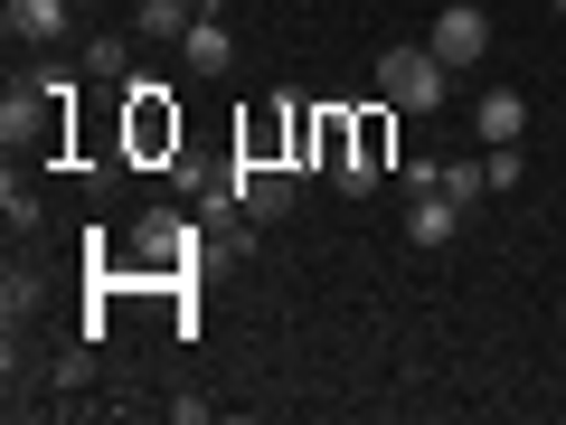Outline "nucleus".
<instances>
[{
  "label": "nucleus",
  "mask_w": 566,
  "mask_h": 425,
  "mask_svg": "<svg viewBox=\"0 0 566 425\" xmlns=\"http://www.w3.org/2000/svg\"><path fill=\"white\" fill-rule=\"evenodd\" d=\"M444 85H453V66L434 58V48H387V58H378V95L397 104V114H434Z\"/></svg>",
  "instance_id": "nucleus-1"
},
{
  "label": "nucleus",
  "mask_w": 566,
  "mask_h": 425,
  "mask_svg": "<svg viewBox=\"0 0 566 425\" xmlns=\"http://www.w3.org/2000/svg\"><path fill=\"white\" fill-rule=\"evenodd\" d=\"M123 95H133V152H180V114H170V85L133 76Z\"/></svg>",
  "instance_id": "nucleus-2"
},
{
  "label": "nucleus",
  "mask_w": 566,
  "mask_h": 425,
  "mask_svg": "<svg viewBox=\"0 0 566 425\" xmlns=\"http://www.w3.org/2000/svg\"><path fill=\"white\" fill-rule=\"evenodd\" d=\"M424 48H434V58H444L453 76H463V66L491 48V20L472 10V0H453V10H434V39H424Z\"/></svg>",
  "instance_id": "nucleus-3"
},
{
  "label": "nucleus",
  "mask_w": 566,
  "mask_h": 425,
  "mask_svg": "<svg viewBox=\"0 0 566 425\" xmlns=\"http://www.w3.org/2000/svg\"><path fill=\"white\" fill-rule=\"evenodd\" d=\"M227 180H237L245 218H283V208H293V170H283V162H237Z\"/></svg>",
  "instance_id": "nucleus-4"
},
{
  "label": "nucleus",
  "mask_w": 566,
  "mask_h": 425,
  "mask_svg": "<svg viewBox=\"0 0 566 425\" xmlns=\"http://www.w3.org/2000/svg\"><path fill=\"white\" fill-rule=\"evenodd\" d=\"M66 20H76L66 0H10V10H0V29H10L20 48H57V39H66Z\"/></svg>",
  "instance_id": "nucleus-5"
},
{
  "label": "nucleus",
  "mask_w": 566,
  "mask_h": 425,
  "mask_svg": "<svg viewBox=\"0 0 566 425\" xmlns=\"http://www.w3.org/2000/svg\"><path fill=\"white\" fill-rule=\"evenodd\" d=\"M180 66H189V76H227V66H237V39H227V20H189Z\"/></svg>",
  "instance_id": "nucleus-6"
},
{
  "label": "nucleus",
  "mask_w": 566,
  "mask_h": 425,
  "mask_svg": "<svg viewBox=\"0 0 566 425\" xmlns=\"http://www.w3.org/2000/svg\"><path fill=\"white\" fill-rule=\"evenodd\" d=\"M453 227H463V208H453L444 189H424V199L406 208V246H453Z\"/></svg>",
  "instance_id": "nucleus-7"
},
{
  "label": "nucleus",
  "mask_w": 566,
  "mask_h": 425,
  "mask_svg": "<svg viewBox=\"0 0 566 425\" xmlns=\"http://www.w3.org/2000/svg\"><path fill=\"white\" fill-rule=\"evenodd\" d=\"M472 133H482V152H491V142H520L528 133V104L520 95H472Z\"/></svg>",
  "instance_id": "nucleus-8"
},
{
  "label": "nucleus",
  "mask_w": 566,
  "mask_h": 425,
  "mask_svg": "<svg viewBox=\"0 0 566 425\" xmlns=\"http://www.w3.org/2000/svg\"><path fill=\"white\" fill-rule=\"evenodd\" d=\"M85 76L95 85H133V39H85Z\"/></svg>",
  "instance_id": "nucleus-9"
},
{
  "label": "nucleus",
  "mask_w": 566,
  "mask_h": 425,
  "mask_svg": "<svg viewBox=\"0 0 566 425\" xmlns=\"http://www.w3.org/2000/svg\"><path fill=\"white\" fill-rule=\"evenodd\" d=\"M189 20H199L189 0H142V10H133V29H142V39H189Z\"/></svg>",
  "instance_id": "nucleus-10"
},
{
  "label": "nucleus",
  "mask_w": 566,
  "mask_h": 425,
  "mask_svg": "<svg viewBox=\"0 0 566 425\" xmlns=\"http://www.w3.org/2000/svg\"><path fill=\"white\" fill-rule=\"evenodd\" d=\"M0 208H10V227H20V237H29V227H39V189H29L20 170H10V180H0Z\"/></svg>",
  "instance_id": "nucleus-11"
},
{
  "label": "nucleus",
  "mask_w": 566,
  "mask_h": 425,
  "mask_svg": "<svg viewBox=\"0 0 566 425\" xmlns=\"http://www.w3.org/2000/svg\"><path fill=\"white\" fill-rule=\"evenodd\" d=\"M482 170H491V189H520V180H528L520 142H491V152H482Z\"/></svg>",
  "instance_id": "nucleus-12"
},
{
  "label": "nucleus",
  "mask_w": 566,
  "mask_h": 425,
  "mask_svg": "<svg viewBox=\"0 0 566 425\" xmlns=\"http://www.w3.org/2000/svg\"><path fill=\"white\" fill-rule=\"evenodd\" d=\"M0 312H10V322H29V312H39V274H10V283H0Z\"/></svg>",
  "instance_id": "nucleus-13"
},
{
  "label": "nucleus",
  "mask_w": 566,
  "mask_h": 425,
  "mask_svg": "<svg viewBox=\"0 0 566 425\" xmlns=\"http://www.w3.org/2000/svg\"><path fill=\"white\" fill-rule=\"evenodd\" d=\"M557 20H566V0H557Z\"/></svg>",
  "instance_id": "nucleus-14"
}]
</instances>
